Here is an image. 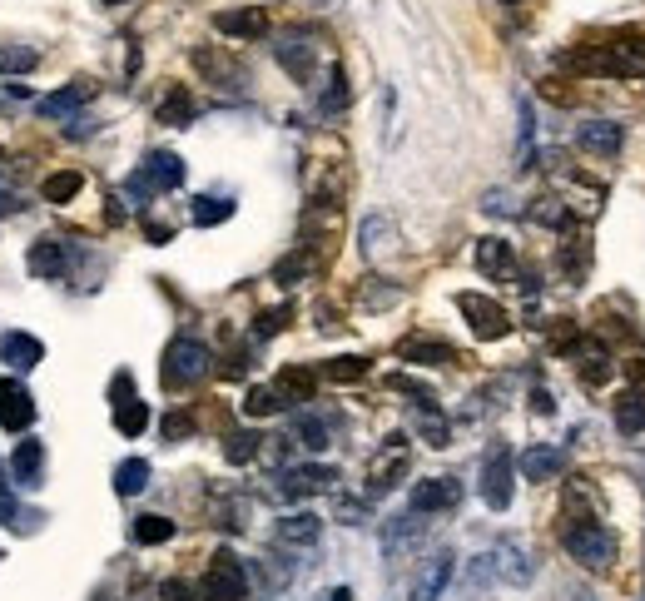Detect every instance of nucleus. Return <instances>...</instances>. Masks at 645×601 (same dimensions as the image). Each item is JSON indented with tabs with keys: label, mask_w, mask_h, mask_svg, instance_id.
<instances>
[{
	"label": "nucleus",
	"mask_w": 645,
	"mask_h": 601,
	"mask_svg": "<svg viewBox=\"0 0 645 601\" xmlns=\"http://www.w3.org/2000/svg\"><path fill=\"white\" fill-rule=\"evenodd\" d=\"M566 65H571V70H586V75H626V80H645V35L641 30H626V35H611L606 45L571 50Z\"/></svg>",
	"instance_id": "nucleus-1"
},
{
	"label": "nucleus",
	"mask_w": 645,
	"mask_h": 601,
	"mask_svg": "<svg viewBox=\"0 0 645 601\" xmlns=\"http://www.w3.org/2000/svg\"><path fill=\"white\" fill-rule=\"evenodd\" d=\"M561 547L571 552V562L596 567V572L616 562V537H611L601 522H591V517H571V522H561Z\"/></svg>",
	"instance_id": "nucleus-2"
},
{
	"label": "nucleus",
	"mask_w": 645,
	"mask_h": 601,
	"mask_svg": "<svg viewBox=\"0 0 645 601\" xmlns=\"http://www.w3.org/2000/svg\"><path fill=\"white\" fill-rule=\"evenodd\" d=\"M209 363H214V353H209L199 338H174V343L164 348V368H159V378H164V388H169V393H184V388H194V383L209 373Z\"/></svg>",
	"instance_id": "nucleus-3"
},
{
	"label": "nucleus",
	"mask_w": 645,
	"mask_h": 601,
	"mask_svg": "<svg viewBox=\"0 0 645 601\" xmlns=\"http://www.w3.org/2000/svg\"><path fill=\"white\" fill-rule=\"evenodd\" d=\"M184 184V159L174 150H149L144 154V164L129 174L125 194L139 204V199H149V194H164V189H179Z\"/></svg>",
	"instance_id": "nucleus-4"
},
{
	"label": "nucleus",
	"mask_w": 645,
	"mask_h": 601,
	"mask_svg": "<svg viewBox=\"0 0 645 601\" xmlns=\"http://www.w3.org/2000/svg\"><path fill=\"white\" fill-rule=\"evenodd\" d=\"M249 597V572L234 552H214L204 572V601H244Z\"/></svg>",
	"instance_id": "nucleus-5"
},
{
	"label": "nucleus",
	"mask_w": 645,
	"mask_h": 601,
	"mask_svg": "<svg viewBox=\"0 0 645 601\" xmlns=\"http://www.w3.org/2000/svg\"><path fill=\"white\" fill-rule=\"evenodd\" d=\"M407 467H412V448H407V438H402V433H392V438L383 443V452L373 457V467H368V497L392 492V487L407 477Z\"/></svg>",
	"instance_id": "nucleus-6"
},
{
	"label": "nucleus",
	"mask_w": 645,
	"mask_h": 601,
	"mask_svg": "<svg viewBox=\"0 0 645 601\" xmlns=\"http://www.w3.org/2000/svg\"><path fill=\"white\" fill-rule=\"evenodd\" d=\"M512 492H516V462L507 448H492L487 462H482V502L492 512H507L512 507Z\"/></svg>",
	"instance_id": "nucleus-7"
},
{
	"label": "nucleus",
	"mask_w": 645,
	"mask_h": 601,
	"mask_svg": "<svg viewBox=\"0 0 645 601\" xmlns=\"http://www.w3.org/2000/svg\"><path fill=\"white\" fill-rule=\"evenodd\" d=\"M457 308H462V318L472 323L477 338H507V328H512L507 308L492 303L487 294H457Z\"/></svg>",
	"instance_id": "nucleus-8"
},
{
	"label": "nucleus",
	"mask_w": 645,
	"mask_h": 601,
	"mask_svg": "<svg viewBox=\"0 0 645 601\" xmlns=\"http://www.w3.org/2000/svg\"><path fill=\"white\" fill-rule=\"evenodd\" d=\"M110 398H115V428H120L125 438H139V433L149 428V408L139 403V393H134L129 373H115V383H110Z\"/></svg>",
	"instance_id": "nucleus-9"
},
{
	"label": "nucleus",
	"mask_w": 645,
	"mask_h": 601,
	"mask_svg": "<svg viewBox=\"0 0 645 601\" xmlns=\"http://www.w3.org/2000/svg\"><path fill=\"white\" fill-rule=\"evenodd\" d=\"M30 423H35V398H30V388L15 383V378H0V428H5V433H25Z\"/></svg>",
	"instance_id": "nucleus-10"
},
{
	"label": "nucleus",
	"mask_w": 645,
	"mask_h": 601,
	"mask_svg": "<svg viewBox=\"0 0 645 601\" xmlns=\"http://www.w3.org/2000/svg\"><path fill=\"white\" fill-rule=\"evenodd\" d=\"M214 30L229 40H258V35H268V10L263 5H229L214 15Z\"/></svg>",
	"instance_id": "nucleus-11"
},
{
	"label": "nucleus",
	"mask_w": 645,
	"mask_h": 601,
	"mask_svg": "<svg viewBox=\"0 0 645 601\" xmlns=\"http://www.w3.org/2000/svg\"><path fill=\"white\" fill-rule=\"evenodd\" d=\"M333 482H338V467H328V462H303V467H288L278 477L283 497H313V492H328Z\"/></svg>",
	"instance_id": "nucleus-12"
},
{
	"label": "nucleus",
	"mask_w": 645,
	"mask_h": 601,
	"mask_svg": "<svg viewBox=\"0 0 645 601\" xmlns=\"http://www.w3.org/2000/svg\"><path fill=\"white\" fill-rule=\"evenodd\" d=\"M462 502V482L457 477H427L412 487V512L427 517V512H452Z\"/></svg>",
	"instance_id": "nucleus-13"
},
{
	"label": "nucleus",
	"mask_w": 645,
	"mask_h": 601,
	"mask_svg": "<svg viewBox=\"0 0 645 601\" xmlns=\"http://www.w3.org/2000/svg\"><path fill=\"white\" fill-rule=\"evenodd\" d=\"M492 567H497V577L507 582V587H531L536 582V562H531V552L507 537V542H497V552H492Z\"/></svg>",
	"instance_id": "nucleus-14"
},
{
	"label": "nucleus",
	"mask_w": 645,
	"mask_h": 601,
	"mask_svg": "<svg viewBox=\"0 0 645 601\" xmlns=\"http://www.w3.org/2000/svg\"><path fill=\"white\" fill-rule=\"evenodd\" d=\"M452 572H457V557H452V552L427 557V562H422V572L412 577V601H442L447 582H452Z\"/></svg>",
	"instance_id": "nucleus-15"
},
{
	"label": "nucleus",
	"mask_w": 645,
	"mask_h": 601,
	"mask_svg": "<svg viewBox=\"0 0 645 601\" xmlns=\"http://www.w3.org/2000/svg\"><path fill=\"white\" fill-rule=\"evenodd\" d=\"M273 55H278V65H283L293 80H313L318 50H313V40H308V35H283V40L273 45Z\"/></svg>",
	"instance_id": "nucleus-16"
},
{
	"label": "nucleus",
	"mask_w": 645,
	"mask_h": 601,
	"mask_svg": "<svg viewBox=\"0 0 645 601\" xmlns=\"http://www.w3.org/2000/svg\"><path fill=\"white\" fill-rule=\"evenodd\" d=\"M30 274H35V279H60V274H70V244H60V239H35V244H30Z\"/></svg>",
	"instance_id": "nucleus-17"
},
{
	"label": "nucleus",
	"mask_w": 645,
	"mask_h": 601,
	"mask_svg": "<svg viewBox=\"0 0 645 601\" xmlns=\"http://www.w3.org/2000/svg\"><path fill=\"white\" fill-rule=\"evenodd\" d=\"M40 358H45V343H40L35 333H20V328L0 333V363H10V368H35Z\"/></svg>",
	"instance_id": "nucleus-18"
},
{
	"label": "nucleus",
	"mask_w": 645,
	"mask_h": 601,
	"mask_svg": "<svg viewBox=\"0 0 645 601\" xmlns=\"http://www.w3.org/2000/svg\"><path fill=\"white\" fill-rule=\"evenodd\" d=\"M477 269L487 279H512L516 274V254L507 239H477Z\"/></svg>",
	"instance_id": "nucleus-19"
},
{
	"label": "nucleus",
	"mask_w": 645,
	"mask_h": 601,
	"mask_svg": "<svg viewBox=\"0 0 645 601\" xmlns=\"http://www.w3.org/2000/svg\"><path fill=\"white\" fill-rule=\"evenodd\" d=\"M90 95H95V85H90V80H75V85H65V90L45 95V100H40L35 110H40L45 120H65V115H75V110H80V105H85Z\"/></svg>",
	"instance_id": "nucleus-20"
},
{
	"label": "nucleus",
	"mask_w": 645,
	"mask_h": 601,
	"mask_svg": "<svg viewBox=\"0 0 645 601\" xmlns=\"http://www.w3.org/2000/svg\"><path fill=\"white\" fill-rule=\"evenodd\" d=\"M576 145L611 159V154H621V125H616V120H586V125L576 130Z\"/></svg>",
	"instance_id": "nucleus-21"
},
{
	"label": "nucleus",
	"mask_w": 645,
	"mask_h": 601,
	"mask_svg": "<svg viewBox=\"0 0 645 601\" xmlns=\"http://www.w3.org/2000/svg\"><path fill=\"white\" fill-rule=\"evenodd\" d=\"M10 472H15V482H20V487H40V472H45V443H40V438L15 443Z\"/></svg>",
	"instance_id": "nucleus-22"
},
{
	"label": "nucleus",
	"mask_w": 645,
	"mask_h": 601,
	"mask_svg": "<svg viewBox=\"0 0 645 601\" xmlns=\"http://www.w3.org/2000/svg\"><path fill=\"white\" fill-rule=\"evenodd\" d=\"M194 70H199L204 80H214V85H244V70H239L229 55L209 50V45H199V50H194Z\"/></svg>",
	"instance_id": "nucleus-23"
},
{
	"label": "nucleus",
	"mask_w": 645,
	"mask_h": 601,
	"mask_svg": "<svg viewBox=\"0 0 645 601\" xmlns=\"http://www.w3.org/2000/svg\"><path fill=\"white\" fill-rule=\"evenodd\" d=\"M397 358L442 368V363H457V348H452V343H437V338H402V343H397Z\"/></svg>",
	"instance_id": "nucleus-24"
},
{
	"label": "nucleus",
	"mask_w": 645,
	"mask_h": 601,
	"mask_svg": "<svg viewBox=\"0 0 645 601\" xmlns=\"http://www.w3.org/2000/svg\"><path fill=\"white\" fill-rule=\"evenodd\" d=\"M283 547H313L318 537H323V522L313 517V512H288L283 522H278V532H273Z\"/></svg>",
	"instance_id": "nucleus-25"
},
{
	"label": "nucleus",
	"mask_w": 645,
	"mask_h": 601,
	"mask_svg": "<svg viewBox=\"0 0 645 601\" xmlns=\"http://www.w3.org/2000/svg\"><path fill=\"white\" fill-rule=\"evenodd\" d=\"M611 373H616V363L606 358V348H601L596 338H586V343H581V388H601Z\"/></svg>",
	"instance_id": "nucleus-26"
},
{
	"label": "nucleus",
	"mask_w": 645,
	"mask_h": 601,
	"mask_svg": "<svg viewBox=\"0 0 645 601\" xmlns=\"http://www.w3.org/2000/svg\"><path fill=\"white\" fill-rule=\"evenodd\" d=\"M561 448H546V443H536V448H526V457H521V472L531 477V482H546V477H556L561 472Z\"/></svg>",
	"instance_id": "nucleus-27"
},
{
	"label": "nucleus",
	"mask_w": 645,
	"mask_h": 601,
	"mask_svg": "<svg viewBox=\"0 0 645 601\" xmlns=\"http://www.w3.org/2000/svg\"><path fill=\"white\" fill-rule=\"evenodd\" d=\"M80 189H85V174H80V169H55V174H45V184H40V194H45L50 204H70Z\"/></svg>",
	"instance_id": "nucleus-28"
},
{
	"label": "nucleus",
	"mask_w": 645,
	"mask_h": 601,
	"mask_svg": "<svg viewBox=\"0 0 645 601\" xmlns=\"http://www.w3.org/2000/svg\"><path fill=\"white\" fill-rule=\"evenodd\" d=\"M412 423H417V433L427 438V448H447L452 433H447V418H442L437 398H432V403H417V418H412Z\"/></svg>",
	"instance_id": "nucleus-29"
},
{
	"label": "nucleus",
	"mask_w": 645,
	"mask_h": 601,
	"mask_svg": "<svg viewBox=\"0 0 645 601\" xmlns=\"http://www.w3.org/2000/svg\"><path fill=\"white\" fill-rule=\"evenodd\" d=\"M422 537V522H417V512H407V517H392L383 527V552L387 557H397L402 547H412Z\"/></svg>",
	"instance_id": "nucleus-30"
},
{
	"label": "nucleus",
	"mask_w": 645,
	"mask_h": 601,
	"mask_svg": "<svg viewBox=\"0 0 645 601\" xmlns=\"http://www.w3.org/2000/svg\"><path fill=\"white\" fill-rule=\"evenodd\" d=\"M194 115H199V105H194L189 90H169V95L159 100V125H189Z\"/></svg>",
	"instance_id": "nucleus-31"
},
{
	"label": "nucleus",
	"mask_w": 645,
	"mask_h": 601,
	"mask_svg": "<svg viewBox=\"0 0 645 601\" xmlns=\"http://www.w3.org/2000/svg\"><path fill=\"white\" fill-rule=\"evenodd\" d=\"M149 487V462L144 457H125L120 467H115V492L120 497H134V492H144Z\"/></svg>",
	"instance_id": "nucleus-32"
},
{
	"label": "nucleus",
	"mask_w": 645,
	"mask_h": 601,
	"mask_svg": "<svg viewBox=\"0 0 645 601\" xmlns=\"http://www.w3.org/2000/svg\"><path fill=\"white\" fill-rule=\"evenodd\" d=\"M273 388H278L283 398H298V403H308V398H313V388H318V373H308V368H283Z\"/></svg>",
	"instance_id": "nucleus-33"
},
{
	"label": "nucleus",
	"mask_w": 645,
	"mask_h": 601,
	"mask_svg": "<svg viewBox=\"0 0 645 601\" xmlns=\"http://www.w3.org/2000/svg\"><path fill=\"white\" fill-rule=\"evenodd\" d=\"M169 537H174V522H169V517H159V512L134 517V542H139V547H159V542H169Z\"/></svg>",
	"instance_id": "nucleus-34"
},
{
	"label": "nucleus",
	"mask_w": 645,
	"mask_h": 601,
	"mask_svg": "<svg viewBox=\"0 0 645 601\" xmlns=\"http://www.w3.org/2000/svg\"><path fill=\"white\" fill-rule=\"evenodd\" d=\"M318 110H323V115H343V110H348V75H343L338 65H333V75H328V90L318 95Z\"/></svg>",
	"instance_id": "nucleus-35"
},
{
	"label": "nucleus",
	"mask_w": 645,
	"mask_h": 601,
	"mask_svg": "<svg viewBox=\"0 0 645 601\" xmlns=\"http://www.w3.org/2000/svg\"><path fill=\"white\" fill-rule=\"evenodd\" d=\"M561 269H566L571 284H581L586 269H591V249H586L581 239H566V244H561Z\"/></svg>",
	"instance_id": "nucleus-36"
},
{
	"label": "nucleus",
	"mask_w": 645,
	"mask_h": 601,
	"mask_svg": "<svg viewBox=\"0 0 645 601\" xmlns=\"http://www.w3.org/2000/svg\"><path fill=\"white\" fill-rule=\"evenodd\" d=\"M40 65V55L30 45H0V75H30Z\"/></svg>",
	"instance_id": "nucleus-37"
},
{
	"label": "nucleus",
	"mask_w": 645,
	"mask_h": 601,
	"mask_svg": "<svg viewBox=\"0 0 645 601\" xmlns=\"http://www.w3.org/2000/svg\"><path fill=\"white\" fill-rule=\"evenodd\" d=\"M288 403H283V393L278 388H249V398H244V413L249 418H273V413H283Z\"/></svg>",
	"instance_id": "nucleus-38"
},
{
	"label": "nucleus",
	"mask_w": 645,
	"mask_h": 601,
	"mask_svg": "<svg viewBox=\"0 0 645 601\" xmlns=\"http://www.w3.org/2000/svg\"><path fill=\"white\" fill-rule=\"evenodd\" d=\"M229 214H234V199H214V194L194 199V224H199V229H209V224H224Z\"/></svg>",
	"instance_id": "nucleus-39"
},
{
	"label": "nucleus",
	"mask_w": 645,
	"mask_h": 601,
	"mask_svg": "<svg viewBox=\"0 0 645 601\" xmlns=\"http://www.w3.org/2000/svg\"><path fill=\"white\" fill-rule=\"evenodd\" d=\"M293 433H298V443H303L308 452H323V448H328V428H323L313 413H298V418H293Z\"/></svg>",
	"instance_id": "nucleus-40"
},
{
	"label": "nucleus",
	"mask_w": 645,
	"mask_h": 601,
	"mask_svg": "<svg viewBox=\"0 0 645 601\" xmlns=\"http://www.w3.org/2000/svg\"><path fill=\"white\" fill-rule=\"evenodd\" d=\"M258 443H263L258 433H229V438H224V457H229L234 467H244V462L258 457Z\"/></svg>",
	"instance_id": "nucleus-41"
},
{
	"label": "nucleus",
	"mask_w": 645,
	"mask_h": 601,
	"mask_svg": "<svg viewBox=\"0 0 645 601\" xmlns=\"http://www.w3.org/2000/svg\"><path fill=\"white\" fill-rule=\"evenodd\" d=\"M616 428H621V433H645V398H621Z\"/></svg>",
	"instance_id": "nucleus-42"
},
{
	"label": "nucleus",
	"mask_w": 645,
	"mask_h": 601,
	"mask_svg": "<svg viewBox=\"0 0 645 601\" xmlns=\"http://www.w3.org/2000/svg\"><path fill=\"white\" fill-rule=\"evenodd\" d=\"M308 269H313V259H308V249H298V254L278 259V269H273V284H293V279H303Z\"/></svg>",
	"instance_id": "nucleus-43"
},
{
	"label": "nucleus",
	"mask_w": 645,
	"mask_h": 601,
	"mask_svg": "<svg viewBox=\"0 0 645 601\" xmlns=\"http://www.w3.org/2000/svg\"><path fill=\"white\" fill-rule=\"evenodd\" d=\"M387 239H392V224H387L383 214L363 224V254H368V259H373V254H383V249H387Z\"/></svg>",
	"instance_id": "nucleus-44"
},
{
	"label": "nucleus",
	"mask_w": 645,
	"mask_h": 601,
	"mask_svg": "<svg viewBox=\"0 0 645 601\" xmlns=\"http://www.w3.org/2000/svg\"><path fill=\"white\" fill-rule=\"evenodd\" d=\"M323 373H328L333 383H358V378L368 373V358H333Z\"/></svg>",
	"instance_id": "nucleus-45"
},
{
	"label": "nucleus",
	"mask_w": 645,
	"mask_h": 601,
	"mask_svg": "<svg viewBox=\"0 0 645 601\" xmlns=\"http://www.w3.org/2000/svg\"><path fill=\"white\" fill-rule=\"evenodd\" d=\"M293 318V308L288 303H278V308H268V313H258L254 323V338H273V333H283V323Z\"/></svg>",
	"instance_id": "nucleus-46"
},
{
	"label": "nucleus",
	"mask_w": 645,
	"mask_h": 601,
	"mask_svg": "<svg viewBox=\"0 0 645 601\" xmlns=\"http://www.w3.org/2000/svg\"><path fill=\"white\" fill-rule=\"evenodd\" d=\"M531 219H536V224H566V209H561V199H536Z\"/></svg>",
	"instance_id": "nucleus-47"
},
{
	"label": "nucleus",
	"mask_w": 645,
	"mask_h": 601,
	"mask_svg": "<svg viewBox=\"0 0 645 601\" xmlns=\"http://www.w3.org/2000/svg\"><path fill=\"white\" fill-rule=\"evenodd\" d=\"M189 433H194V418H189V413H169V418H164V438H169V443H179V438H189Z\"/></svg>",
	"instance_id": "nucleus-48"
},
{
	"label": "nucleus",
	"mask_w": 645,
	"mask_h": 601,
	"mask_svg": "<svg viewBox=\"0 0 645 601\" xmlns=\"http://www.w3.org/2000/svg\"><path fill=\"white\" fill-rule=\"evenodd\" d=\"M482 209H487V214H516V199H512V194H507V189H492Z\"/></svg>",
	"instance_id": "nucleus-49"
},
{
	"label": "nucleus",
	"mask_w": 645,
	"mask_h": 601,
	"mask_svg": "<svg viewBox=\"0 0 645 601\" xmlns=\"http://www.w3.org/2000/svg\"><path fill=\"white\" fill-rule=\"evenodd\" d=\"M338 517H343V522H353V527H358V522H363V517H368V507H363V502H358V497H343V502H338Z\"/></svg>",
	"instance_id": "nucleus-50"
},
{
	"label": "nucleus",
	"mask_w": 645,
	"mask_h": 601,
	"mask_svg": "<svg viewBox=\"0 0 645 601\" xmlns=\"http://www.w3.org/2000/svg\"><path fill=\"white\" fill-rule=\"evenodd\" d=\"M0 522H5V527H15V497H10V482H5V472H0Z\"/></svg>",
	"instance_id": "nucleus-51"
},
{
	"label": "nucleus",
	"mask_w": 645,
	"mask_h": 601,
	"mask_svg": "<svg viewBox=\"0 0 645 601\" xmlns=\"http://www.w3.org/2000/svg\"><path fill=\"white\" fill-rule=\"evenodd\" d=\"M363 299H368V308H387V303H397V289H373V279H368Z\"/></svg>",
	"instance_id": "nucleus-52"
},
{
	"label": "nucleus",
	"mask_w": 645,
	"mask_h": 601,
	"mask_svg": "<svg viewBox=\"0 0 645 601\" xmlns=\"http://www.w3.org/2000/svg\"><path fill=\"white\" fill-rule=\"evenodd\" d=\"M531 413H541V418H551V413H556V398H551L546 388H531Z\"/></svg>",
	"instance_id": "nucleus-53"
},
{
	"label": "nucleus",
	"mask_w": 645,
	"mask_h": 601,
	"mask_svg": "<svg viewBox=\"0 0 645 601\" xmlns=\"http://www.w3.org/2000/svg\"><path fill=\"white\" fill-rule=\"evenodd\" d=\"M144 234H149L154 244H169V239H174V229H169V224H144Z\"/></svg>",
	"instance_id": "nucleus-54"
},
{
	"label": "nucleus",
	"mask_w": 645,
	"mask_h": 601,
	"mask_svg": "<svg viewBox=\"0 0 645 601\" xmlns=\"http://www.w3.org/2000/svg\"><path fill=\"white\" fill-rule=\"evenodd\" d=\"M164 601H189V587L184 582H164V592H159Z\"/></svg>",
	"instance_id": "nucleus-55"
},
{
	"label": "nucleus",
	"mask_w": 645,
	"mask_h": 601,
	"mask_svg": "<svg viewBox=\"0 0 645 601\" xmlns=\"http://www.w3.org/2000/svg\"><path fill=\"white\" fill-rule=\"evenodd\" d=\"M15 209H20V199H15V194H10V189H0V219H10V214H15Z\"/></svg>",
	"instance_id": "nucleus-56"
},
{
	"label": "nucleus",
	"mask_w": 645,
	"mask_h": 601,
	"mask_svg": "<svg viewBox=\"0 0 645 601\" xmlns=\"http://www.w3.org/2000/svg\"><path fill=\"white\" fill-rule=\"evenodd\" d=\"M318 601H353V592H348V587H333V592H323Z\"/></svg>",
	"instance_id": "nucleus-57"
},
{
	"label": "nucleus",
	"mask_w": 645,
	"mask_h": 601,
	"mask_svg": "<svg viewBox=\"0 0 645 601\" xmlns=\"http://www.w3.org/2000/svg\"><path fill=\"white\" fill-rule=\"evenodd\" d=\"M100 5H125V0H100Z\"/></svg>",
	"instance_id": "nucleus-58"
},
{
	"label": "nucleus",
	"mask_w": 645,
	"mask_h": 601,
	"mask_svg": "<svg viewBox=\"0 0 645 601\" xmlns=\"http://www.w3.org/2000/svg\"><path fill=\"white\" fill-rule=\"evenodd\" d=\"M0 164H5V145H0Z\"/></svg>",
	"instance_id": "nucleus-59"
}]
</instances>
